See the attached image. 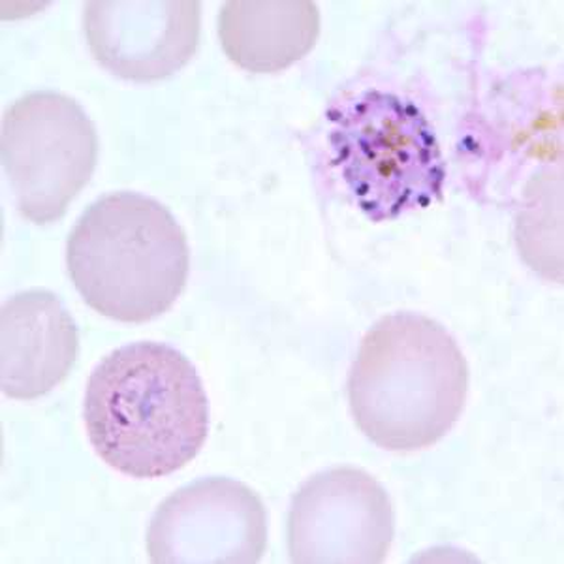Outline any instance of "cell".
I'll use <instances>...</instances> for the list:
<instances>
[{"label":"cell","instance_id":"7a4b0ae2","mask_svg":"<svg viewBox=\"0 0 564 564\" xmlns=\"http://www.w3.org/2000/svg\"><path fill=\"white\" fill-rule=\"evenodd\" d=\"M468 366L448 329L427 316L380 318L361 340L348 375L359 431L388 452L430 448L463 414Z\"/></svg>","mask_w":564,"mask_h":564},{"label":"cell","instance_id":"277c9868","mask_svg":"<svg viewBox=\"0 0 564 564\" xmlns=\"http://www.w3.org/2000/svg\"><path fill=\"white\" fill-rule=\"evenodd\" d=\"M334 164L372 223L443 202L446 162L435 130L411 100L369 89L327 111Z\"/></svg>","mask_w":564,"mask_h":564},{"label":"cell","instance_id":"3957f363","mask_svg":"<svg viewBox=\"0 0 564 564\" xmlns=\"http://www.w3.org/2000/svg\"><path fill=\"white\" fill-rule=\"evenodd\" d=\"M72 282L90 308L124 324L164 315L185 290L191 250L174 215L138 193L97 199L66 243Z\"/></svg>","mask_w":564,"mask_h":564},{"label":"cell","instance_id":"5b68a950","mask_svg":"<svg viewBox=\"0 0 564 564\" xmlns=\"http://www.w3.org/2000/svg\"><path fill=\"white\" fill-rule=\"evenodd\" d=\"M0 154L21 215L63 218L97 166L98 135L84 108L61 93H31L2 117Z\"/></svg>","mask_w":564,"mask_h":564},{"label":"cell","instance_id":"52a82bcc","mask_svg":"<svg viewBox=\"0 0 564 564\" xmlns=\"http://www.w3.org/2000/svg\"><path fill=\"white\" fill-rule=\"evenodd\" d=\"M268 545V512L249 486L204 478L170 495L148 532L156 564H252Z\"/></svg>","mask_w":564,"mask_h":564},{"label":"cell","instance_id":"ba28073f","mask_svg":"<svg viewBox=\"0 0 564 564\" xmlns=\"http://www.w3.org/2000/svg\"><path fill=\"white\" fill-rule=\"evenodd\" d=\"M84 29L106 70L130 82H159L193 57L202 12L196 0H95L85 4Z\"/></svg>","mask_w":564,"mask_h":564},{"label":"cell","instance_id":"8992f818","mask_svg":"<svg viewBox=\"0 0 564 564\" xmlns=\"http://www.w3.org/2000/svg\"><path fill=\"white\" fill-rule=\"evenodd\" d=\"M393 534L390 497L361 468L318 473L303 484L290 505L292 563H384Z\"/></svg>","mask_w":564,"mask_h":564},{"label":"cell","instance_id":"30bf717a","mask_svg":"<svg viewBox=\"0 0 564 564\" xmlns=\"http://www.w3.org/2000/svg\"><path fill=\"white\" fill-rule=\"evenodd\" d=\"M321 34L315 2H226L218 15V39L234 65L273 74L305 57Z\"/></svg>","mask_w":564,"mask_h":564},{"label":"cell","instance_id":"9c48e42d","mask_svg":"<svg viewBox=\"0 0 564 564\" xmlns=\"http://www.w3.org/2000/svg\"><path fill=\"white\" fill-rule=\"evenodd\" d=\"M79 352V335L57 295L26 290L0 313V386L4 395L33 401L68 377Z\"/></svg>","mask_w":564,"mask_h":564},{"label":"cell","instance_id":"6da1fadb","mask_svg":"<svg viewBox=\"0 0 564 564\" xmlns=\"http://www.w3.org/2000/svg\"><path fill=\"white\" fill-rule=\"evenodd\" d=\"M85 427L98 457L130 478L186 467L209 433V401L191 359L140 340L117 348L90 372Z\"/></svg>","mask_w":564,"mask_h":564}]
</instances>
